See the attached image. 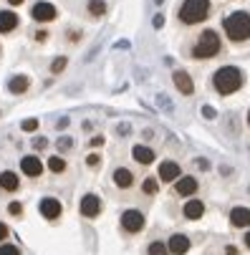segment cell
<instances>
[{"label":"cell","instance_id":"7c38bea8","mask_svg":"<svg viewBox=\"0 0 250 255\" xmlns=\"http://www.w3.org/2000/svg\"><path fill=\"white\" fill-rule=\"evenodd\" d=\"M112 179H114V185H117L119 190H129V187L134 185V172L126 169V167H117L114 174H112Z\"/></svg>","mask_w":250,"mask_h":255},{"label":"cell","instance_id":"ffe728a7","mask_svg":"<svg viewBox=\"0 0 250 255\" xmlns=\"http://www.w3.org/2000/svg\"><path fill=\"white\" fill-rule=\"evenodd\" d=\"M28 89H30V79H28L25 74H18V76H13V79L8 81V91L15 94V96H18V94H25Z\"/></svg>","mask_w":250,"mask_h":255},{"label":"cell","instance_id":"1f68e13d","mask_svg":"<svg viewBox=\"0 0 250 255\" xmlns=\"http://www.w3.org/2000/svg\"><path fill=\"white\" fill-rule=\"evenodd\" d=\"M5 238H8V225L0 223V240H5Z\"/></svg>","mask_w":250,"mask_h":255},{"label":"cell","instance_id":"d6a6232c","mask_svg":"<svg viewBox=\"0 0 250 255\" xmlns=\"http://www.w3.org/2000/svg\"><path fill=\"white\" fill-rule=\"evenodd\" d=\"M225 255H240V253H238L235 245H228V248H225Z\"/></svg>","mask_w":250,"mask_h":255},{"label":"cell","instance_id":"d590c367","mask_svg":"<svg viewBox=\"0 0 250 255\" xmlns=\"http://www.w3.org/2000/svg\"><path fill=\"white\" fill-rule=\"evenodd\" d=\"M8 3H10V5H20V3H23V0H8Z\"/></svg>","mask_w":250,"mask_h":255},{"label":"cell","instance_id":"9c48e42d","mask_svg":"<svg viewBox=\"0 0 250 255\" xmlns=\"http://www.w3.org/2000/svg\"><path fill=\"white\" fill-rule=\"evenodd\" d=\"M20 172L25 177H41L43 174V162L35 157V154H28V157L20 159Z\"/></svg>","mask_w":250,"mask_h":255},{"label":"cell","instance_id":"f546056e","mask_svg":"<svg viewBox=\"0 0 250 255\" xmlns=\"http://www.w3.org/2000/svg\"><path fill=\"white\" fill-rule=\"evenodd\" d=\"M46 38H48V30H38V33H35V41H41V43H43Z\"/></svg>","mask_w":250,"mask_h":255},{"label":"cell","instance_id":"8fae6325","mask_svg":"<svg viewBox=\"0 0 250 255\" xmlns=\"http://www.w3.org/2000/svg\"><path fill=\"white\" fill-rule=\"evenodd\" d=\"M169 253L172 255H185L190 250V238L182 235V233H177V235H169V243H167Z\"/></svg>","mask_w":250,"mask_h":255},{"label":"cell","instance_id":"836d02e7","mask_svg":"<svg viewBox=\"0 0 250 255\" xmlns=\"http://www.w3.org/2000/svg\"><path fill=\"white\" fill-rule=\"evenodd\" d=\"M91 144H94V147H101V144H104V136H94Z\"/></svg>","mask_w":250,"mask_h":255},{"label":"cell","instance_id":"4dcf8cb0","mask_svg":"<svg viewBox=\"0 0 250 255\" xmlns=\"http://www.w3.org/2000/svg\"><path fill=\"white\" fill-rule=\"evenodd\" d=\"M202 114H205L207 119H212V117H215V109H212V106H205V109H202Z\"/></svg>","mask_w":250,"mask_h":255},{"label":"cell","instance_id":"7a4b0ae2","mask_svg":"<svg viewBox=\"0 0 250 255\" xmlns=\"http://www.w3.org/2000/svg\"><path fill=\"white\" fill-rule=\"evenodd\" d=\"M245 84V74L238 66H220L215 74H212V89L220 96H230L235 91H240Z\"/></svg>","mask_w":250,"mask_h":255},{"label":"cell","instance_id":"277c9868","mask_svg":"<svg viewBox=\"0 0 250 255\" xmlns=\"http://www.w3.org/2000/svg\"><path fill=\"white\" fill-rule=\"evenodd\" d=\"M223 51V41H220V33L212 30V28H205L200 30L197 35V43L192 46V58L197 61H207V58H218Z\"/></svg>","mask_w":250,"mask_h":255},{"label":"cell","instance_id":"7402d4cb","mask_svg":"<svg viewBox=\"0 0 250 255\" xmlns=\"http://www.w3.org/2000/svg\"><path fill=\"white\" fill-rule=\"evenodd\" d=\"M141 192L144 195H157L159 192V177H147L141 182Z\"/></svg>","mask_w":250,"mask_h":255},{"label":"cell","instance_id":"e575fe53","mask_svg":"<svg viewBox=\"0 0 250 255\" xmlns=\"http://www.w3.org/2000/svg\"><path fill=\"white\" fill-rule=\"evenodd\" d=\"M245 248H248V250H250V233H248V235H245Z\"/></svg>","mask_w":250,"mask_h":255},{"label":"cell","instance_id":"9a60e30c","mask_svg":"<svg viewBox=\"0 0 250 255\" xmlns=\"http://www.w3.org/2000/svg\"><path fill=\"white\" fill-rule=\"evenodd\" d=\"M61 212H63V207H61V202H58L56 197H46V200H41V215L46 217V220H56Z\"/></svg>","mask_w":250,"mask_h":255},{"label":"cell","instance_id":"cb8c5ba5","mask_svg":"<svg viewBox=\"0 0 250 255\" xmlns=\"http://www.w3.org/2000/svg\"><path fill=\"white\" fill-rule=\"evenodd\" d=\"M147 255H169V248H167V243H152L147 248Z\"/></svg>","mask_w":250,"mask_h":255},{"label":"cell","instance_id":"ba28073f","mask_svg":"<svg viewBox=\"0 0 250 255\" xmlns=\"http://www.w3.org/2000/svg\"><path fill=\"white\" fill-rule=\"evenodd\" d=\"M172 81H174V89L180 91V94H185V96H192L195 94V81H192V76L187 74V71H174L172 74Z\"/></svg>","mask_w":250,"mask_h":255},{"label":"cell","instance_id":"6da1fadb","mask_svg":"<svg viewBox=\"0 0 250 255\" xmlns=\"http://www.w3.org/2000/svg\"><path fill=\"white\" fill-rule=\"evenodd\" d=\"M223 33L230 43H248L250 41V13L248 10H235L223 18Z\"/></svg>","mask_w":250,"mask_h":255},{"label":"cell","instance_id":"4fadbf2b","mask_svg":"<svg viewBox=\"0 0 250 255\" xmlns=\"http://www.w3.org/2000/svg\"><path fill=\"white\" fill-rule=\"evenodd\" d=\"M131 157H134V162L136 164H152L154 159H157V154H154V149L152 147H144V144H136V147L131 149Z\"/></svg>","mask_w":250,"mask_h":255},{"label":"cell","instance_id":"484cf974","mask_svg":"<svg viewBox=\"0 0 250 255\" xmlns=\"http://www.w3.org/2000/svg\"><path fill=\"white\" fill-rule=\"evenodd\" d=\"M0 255H20L15 245H0Z\"/></svg>","mask_w":250,"mask_h":255},{"label":"cell","instance_id":"2e32d148","mask_svg":"<svg viewBox=\"0 0 250 255\" xmlns=\"http://www.w3.org/2000/svg\"><path fill=\"white\" fill-rule=\"evenodd\" d=\"M230 225L233 228H250V210L248 207H233L230 210Z\"/></svg>","mask_w":250,"mask_h":255},{"label":"cell","instance_id":"4316f807","mask_svg":"<svg viewBox=\"0 0 250 255\" xmlns=\"http://www.w3.org/2000/svg\"><path fill=\"white\" fill-rule=\"evenodd\" d=\"M8 212L15 215V217H20V215H23V205H20V202H10V205H8Z\"/></svg>","mask_w":250,"mask_h":255},{"label":"cell","instance_id":"30bf717a","mask_svg":"<svg viewBox=\"0 0 250 255\" xmlns=\"http://www.w3.org/2000/svg\"><path fill=\"white\" fill-rule=\"evenodd\" d=\"M79 210H81L84 217H99V212H101V200H99L96 195H84Z\"/></svg>","mask_w":250,"mask_h":255},{"label":"cell","instance_id":"d4e9b609","mask_svg":"<svg viewBox=\"0 0 250 255\" xmlns=\"http://www.w3.org/2000/svg\"><path fill=\"white\" fill-rule=\"evenodd\" d=\"M66 63H68V58H63V56H61V58H56V61L51 63V74H61V71L66 68Z\"/></svg>","mask_w":250,"mask_h":255},{"label":"cell","instance_id":"d6986e66","mask_svg":"<svg viewBox=\"0 0 250 255\" xmlns=\"http://www.w3.org/2000/svg\"><path fill=\"white\" fill-rule=\"evenodd\" d=\"M18 28V13L0 10V33H13Z\"/></svg>","mask_w":250,"mask_h":255},{"label":"cell","instance_id":"8d00e7d4","mask_svg":"<svg viewBox=\"0 0 250 255\" xmlns=\"http://www.w3.org/2000/svg\"><path fill=\"white\" fill-rule=\"evenodd\" d=\"M248 124H250V112H248Z\"/></svg>","mask_w":250,"mask_h":255},{"label":"cell","instance_id":"5b68a950","mask_svg":"<svg viewBox=\"0 0 250 255\" xmlns=\"http://www.w3.org/2000/svg\"><path fill=\"white\" fill-rule=\"evenodd\" d=\"M122 228L126 233H141L144 230V215L139 210H124L122 212Z\"/></svg>","mask_w":250,"mask_h":255},{"label":"cell","instance_id":"5bb4252c","mask_svg":"<svg viewBox=\"0 0 250 255\" xmlns=\"http://www.w3.org/2000/svg\"><path fill=\"white\" fill-rule=\"evenodd\" d=\"M174 190H177V195L190 197V195H195V192H197V179H195V177H190V174H185V177H180V179L174 182Z\"/></svg>","mask_w":250,"mask_h":255},{"label":"cell","instance_id":"e0dca14e","mask_svg":"<svg viewBox=\"0 0 250 255\" xmlns=\"http://www.w3.org/2000/svg\"><path fill=\"white\" fill-rule=\"evenodd\" d=\"M185 217L187 220H200V217L205 215V202L202 200H195V197H190L187 202H185Z\"/></svg>","mask_w":250,"mask_h":255},{"label":"cell","instance_id":"8992f818","mask_svg":"<svg viewBox=\"0 0 250 255\" xmlns=\"http://www.w3.org/2000/svg\"><path fill=\"white\" fill-rule=\"evenodd\" d=\"M30 15H33V20H38V23H51V20H56L58 10H56L53 3H46V0H41V3H35V5L30 8Z\"/></svg>","mask_w":250,"mask_h":255},{"label":"cell","instance_id":"44dd1931","mask_svg":"<svg viewBox=\"0 0 250 255\" xmlns=\"http://www.w3.org/2000/svg\"><path fill=\"white\" fill-rule=\"evenodd\" d=\"M86 10L94 15V18H101L106 13V0H89L86 3Z\"/></svg>","mask_w":250,"mask_h":255},{"label":"cell","instance_id":"603a6c76","mask_svg":"<svg viewBox=\"0 0 250 255\" xmlns=\"http://www.w3.org/2000/svg\"><path fill=\"white\" fill-rule=\"evenodd\" d=\"M48 169L56 172V174L66 172V159H63V157H51V159H48Z\"/></svg>","mask_w":250,"mask_h":255},{"label":"cell","instance_id":"3957f363","mask_svg":"<svg viewBox=\"0 0 250 255\" xmlns=\"http://www.w3.org/2000/svg\"><path fill=\"white\" fill-rule=\"evenodd\" d=\"M212 13V3L210 0H182L177 8V18L182 25H200L210 18Z\"/></svg>","mask_w":250,"mask_h":255},{"label":"cell","instance_id":"f1b7e54d","mask_svg":"<svg viewBox=\"0 0 250 255\" xmlns=\"http://www.w3.org/2000/svg\"><path fill=\"white\" fill-rule=\"evenodd\" d=\"M99 162H101L99 154H89V157H86V164H89V167H99Z\"/></svg>","mask_w":250,"mask_h":255},{"label":"cell","instance_id":"52a82bcc","mask_svg":"<svg viewBox=\"0 0 250 255\" xmlns=\"http://www.w3.org/2000/svg\"><path fill=\"white\" fill-rule=\"evenodd\" d=\"M157 177H159V182L169 185V182H177V179L182 177V169H180V164H177V162H172V159H164V162L159 164V172H157Z\"/></svg>","mask_w":250,"mask_h":255},{"label":"cell","instance_id":"83f0119b","mask_svg":"<svg viewBox=\"0 0 250 255\" xmlns=\"http://www.w3.org/2000/svg\"><path fill=\"white\" fill-rule=\"evenodd\" d=\"M38 129V119H25L23 122V131H35Z\"/></svg>","mask_w":250,"mask_h":255},{"label":"cell","instance_id":"ac0fdd59","mask_svg":"<svg viewBox=\"0 0 250 255\" xmlns=\"http://www.w3.org/2000/svg\"><path fill=\"white\" fill-rule=\"evenodd\" d=\"M18 187H20V179H18L15 172H10V169L0 172V190L3 192H15Z\"/></svg>","mask_w":250,"mask_h":255}]
</instances>
